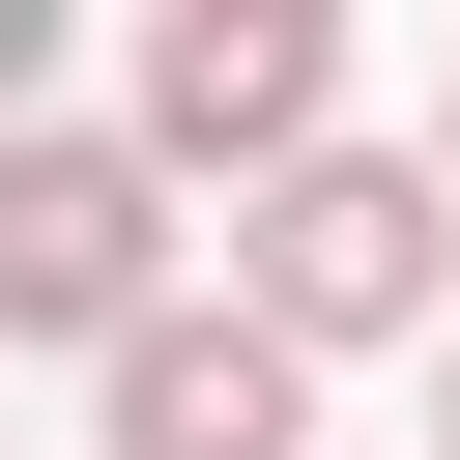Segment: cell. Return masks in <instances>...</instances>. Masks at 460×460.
<instances>
[{
  "mask_svg": "<svg viewBox=\"0 0 460 460\" xmlns=\"http://www.w3.org/2000/svg\"><path fill=\"white\" fill-rule=\"evenodd\" d=\"M431 460H460V316H431Z\"/></svg>",
  "mask_w": 460,
  "mask_h": 460,
  "instance_id": "7",
  "label": "cell"
},
{
  "mask_svg": "<svg viewBox=\"0 0 460 460\" xmlns=\"http://www.w3.org/2000/svg\"><path fill=\"white\" fill-rule=\"evenodd\" d=\"M86 374H115V460H316V374H288L230 288H172V316L86 345Z\"/></svg>",
  "mask_w": 460,
  "mask_h": 460,
  "instance_id": "4",
  "label": "cell"
},
{
  "mask_svg": "<svg viewBox=\"0 0 460 460\" xmlns=\"http://www.w3.org/2000/svg\"><path fill=\"white\" fill-rule=\"evenodd\" d=\"M402 172H431V230H460V86H431V144H402Z\"/></svg>",
  "mask_w": 460,
  "mask_h": 460,
  "instance_id": "6",
  "label": "cell"
},
{
  "mask_svg": "<svg viewBox=\"0 0 460 460\" xmlns=\"http://www.w3.org/2000/svg\"><path fill=\"white\" fill-rule=\"evenodd\" d=\"M230 316L316 374V345H431L460 316V230H431V172L402 144H288L259 201H230Z\"/></svg>",
  "mask_w": 460,
  "mask_h": 460,
  "instance_id": "1",
  "label": "cell"
},
{
  "mask_svg": "<svg viewBox=\"0 0 460 460\" xmlns=\"http://www.w3.org/2000/svg\"><path fill=\"white\" fill-rule=\"evenodd\" d=\"M144 316H172V201H144V144L29 115V144H0V345H144Z\"/></svg>",
  "mask_w": 460,
  "mask_h": 460,
  "instance_id": "2",
  "label": "cell"
},
{
  "mask_svg": "<svg viewBox=\"0 0 460 460\" xmlns=\"http://www.w3.org/2000/svg\"><path fill=\"white\" fill-rule=\"evenodd\" d=\"M288 144H345V29H316V0H172V29H144V201H172V172L259 201Z\"/></svg>",
  "mask_w": 460,
  "mask_h": 460,
  "instance_id": "3",
  "label": "cell"
},
{
  "mask_svg": "<svg viewBox=\"0 0 460 460\" xmlns=\"http://www.w3.org/2000/svg\"><path fill=\"white\" fill-rule=\"evenodd\" d=\"M29 86H58V0H0V144H29Z\"/></svg>",
  "mask_w": 460,
  "mask_h": 460,
  "instance_id": "5",
  "label": "cell"
}]
</instances>
